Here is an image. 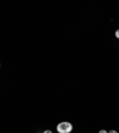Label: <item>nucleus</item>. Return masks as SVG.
<instances>
[{"instance_id":"1","label":"nucleus","mask_w":119,"mask_h":133,"mask_svg":"<svg viewBox=\"0 0 119 133\" xmlns=\"http://www.w3.org/2000/svg\"><path fill=\"white\" fill-rule=\"evenodd\" d=\"M73 131V125L70 122H60L57 125V132L58 133H70Z\"/></svg>"},{"instance_id":"2","label":"nucleus","mask_w":119,"mask_h":133,"mask_svg":"<svg viewBox=\"0 0 119 133\" xmlns=\"http://www.w3.org/2000/svg\"><path fill=\"white\" fill-rule=\"evenodd\" d=\"M116 37L119 39V30H117V31H116Z\"/></svg>"},{"instance_id":"3","label":"nucleus","mask_w":119,"mask_h":133,"mask_svg":"<svg viewBox=\"0 0 119 133\" xmlns=\"http://www.w3.org/2000/svg\"><path fill=\"white\" fill-rule=\"evenodd\" d=\"M107 133H118V132H117V131H114V130H112V131H108Z\"/></svg>"},{"instance_id":"4","label":"nucleus","mask_w":119,"mask_h":133,"mask_svg":"<svg viewBox=\"0 0 119 133\" xmlns=\"http://www.w3.org/2000/svg\"><path fill=\"white\" fill-rule=\"evenodd\" d=\"M99 133H107V131H105V130H101Z\"/></svg>"},{"instance_id":"5","label":"nucleus","mask_w":119,"mask_h":133,"mask_svg":"<svg viewBox=\"0 0 119 133\" xmlns=\"http://www.w3.org/2000/svg\"><path fill=\"white\" fill-rule=\"evenodd\" d=\"M43 133H53V132H51V131H49V130H47V131H44Z\"/></svg>"}]
</instances>
